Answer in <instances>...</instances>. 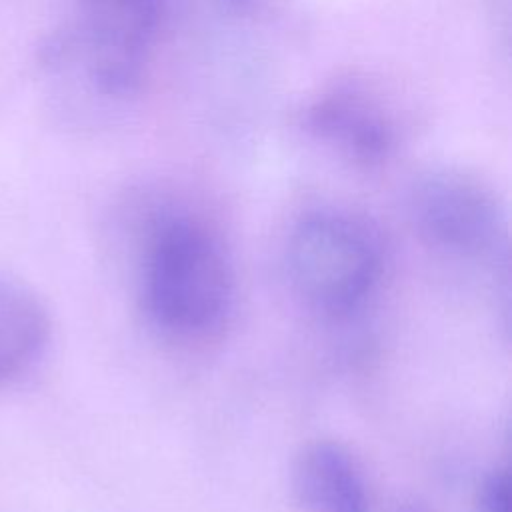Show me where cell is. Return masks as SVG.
Here are the masks:
<instances>
[{
    "label": "cell",
    "instance_id": "6da1fadb",
    "mask_svg": "<svg viewBox=\"0 0 512 512\" xmlns=\"http://www.w3.org/2000/svg\"><path fill=\"white\" fill-rule=\"evenodd\" d=\"M140 280L148 318L178 338L218 328L236 294L234 266L222 240L190 214H166L154 224Z\"/></svg>",
    "mask_w": 512,
    "mask_h": 512
},
{
    "label": "cell",
    "instance_id": "7a4b0ae2",
    "mask_svg": "<svg viewBox=\"0 0 512 512\" xmlns=\"http://www.w3.org/2000/svg\"><path fill=\"white\" fill-rule=\"evenodd\" d=\"M68 16L48 64L100 102L132 98L156 44L162 0H70Z\"/></svg>",
    "mask_w": 512,
    "mask_h": 512
},
{
    "label": "cell",
    "instance_id": "3957f363",
    "mask_svg": "<svg viewBox=\"0 0 512 512\" xmlns=\"http://www.w3.org/2000/svg\"><path fill=\"white\" fill-rule=\"evenodd\" d=\"M384 268L378 230L346 210L306 212L286 240V270L294 292L314 310L342 316L376 288Z\"/></svg>",
    "mask_w": 512,
    "mask_h": 512
},
{
    "label": "cell",
    "instance_id": "277c9868",
    "mask_svg": "<svg viewBox=\"0 0 512 512\" xmlns=\"http://www.w3.org/2000/svg\"><path fill=\"white\" fill-rule=\"evenodd\" d=\"M406 208L418 236L436 250L472 260L506 256V208L474 174L430 168L412 180Z\"/></svg>",
    "mask_w": 512,
    "mask_h": 512
},
{
    "label": "cell",
    "instance_id": "5b68a950",
    "mask_svg": "<svg viewBox=\"0 0 512 512\" xmlns=\"http://www.w3.org/2000/svg\"><path fill=\"white\" fill-rule=\"evenodd\" d=\"M306 130L340 158L374 168L398 146L390 108L362 82H338L322 90L304 110Z\"/></svg>",
    "mask_w": 512,
    "mask_h": 512
},
{
    "label": "cell",
    "instance_id": "8992f818",
    "mask_svg": "<svg viewBox=\"0 0 512 512\" xmlns=\"http://www.w3.org/2000/svg\"><path fill=\"white\" fill-rule=\"evenodd\" d=\"M290 496L298 512H370L372 496L358 458L340 442H306L290 464Z\"/></svg>",
    "mask_w": 512,
    "mask_h": 512
},
{
    "label": "cell",
    "instance_id": "52a82bcc",
    "mask_svg": "<svg viewBox=\"0 0 512 512\" xmlns=\"http://www.w3.org/2000/svg\"><path fill=\"white\" fill-rule=\"evenodd\" d=\"M52 342V318L42 298L20 280L0 276V390L30 376Z\"/></svg>",
    "mask_w": 512,
    "mask_h": 512
},
{
    "label": "cell",
    "instance_id": "ba28073f",
    "mask_svg": "<svg viewBox=\"0 0 512 512\" xmlns=\"http://www.w3.org/2000/svg\"><path fill=\"white\" fill-rule=\"evenodd\" d=\"M476 512H510L508 468H494L482 476L474 494Z\"/></svg>",
    "mask_w": 512,
    "mask_h": 512
},
{
    "label": "cell",
    "instance_id": "9c48e42d",
    "mask_svg": "<svg viewBox=\"0 0 512 512\" xmlns=\"http://www.w3.org/2000/svg\"><path fill=\"white\" fill-rule=\"evenodd\" d=\"M392 512H436V510L430 508L428 504L420 502V500L410 498V500H400V502L392 508Z\"/></svg>",
    "mask_w": 512,
    "mask_h": 512
},
{
    "label": "cell",
    "instance_id": "30bf717a",
    "mask_svg": "<svg viewBox=\"0 0 512 512\" xmlns=\"http://www.w3.org/2000/svg\"><path fill=\"white\" fill-rule=\"evenodd\" d=\"M220 2L226 10H232V12H248L252 10L260 0H216Z\"/></svg>",
    "mask_w": 512,
    "mask_h": 512
}]
</instances>
